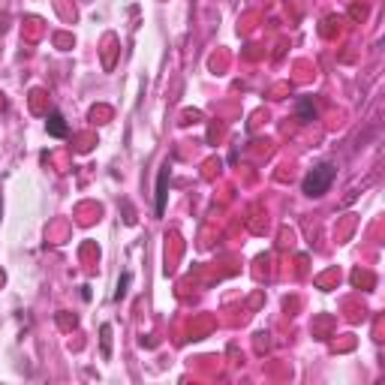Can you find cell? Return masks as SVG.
<instances>
[{"mask_svg": "<svg viewBox=\"0 0 385 385\" xmlns=\"http://www.w3.org/2000/svg\"><path fill=\"white\" fill-rule=\"evenodd\" d=\"M331 178H334V169H331V166H319V169H313L310 175H307V181H304V193H310V196L325 193V190H328V184H331Z\"/></svg>", "mask_w": 385, "mask_h": 385, "instance_id": "1", "label": "cell"}, {"mask_svg": "<svg viewBox=\"0 0 385 385\" xmlns=\"http://www.w3.org/2000/svg\"><path fill=\"white\" fill-rule=\"evenodd\" d=\"M166 208V172L160 175V193H157V211Z\"/></svg>", "mask_w": 385, "mask_h": 385, "instance_id": "2", "label": "cell"}, {"mask_svg": "<svg viewBox=\"0 0 385 385\" xmlns=\"http://www.w3.org/2000/svg\"><path fill=\"white\" fill-rule=\"evenodd\" d=\"M48 127H51L54 135H63V132H66V127L60 124V115H51V124H48Z\"/></svg>", "mask_w": 385, "mask_h": 385, "instance_id": "3", "label": "cell"}]
</instances>
